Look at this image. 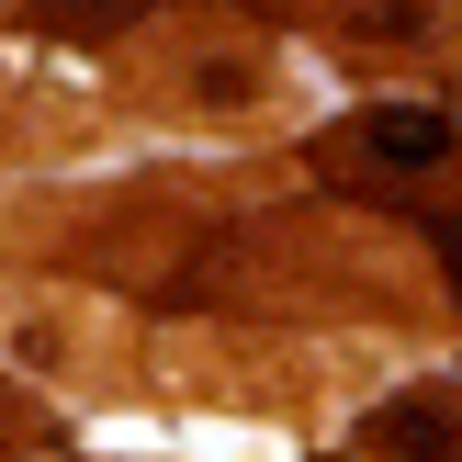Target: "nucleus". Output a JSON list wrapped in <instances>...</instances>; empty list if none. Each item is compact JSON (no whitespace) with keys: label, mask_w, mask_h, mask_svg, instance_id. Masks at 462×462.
I'll return each mask as SVG.
<instances>
[{"label":"nucleus","mask_w":462,"mask_h":462,"mask_svg":"<svg viewBox=\"0 0 462 462\" xmlns=\"http://www.w3.org/2000/svg\"><path fill=\"white\" fill-rule=\"evenodd\" d=\"M361 147H373L383 170L418 180V170L451 158V113H440V102H373V113H361Z\"/></svg>","instance_id":"nucleus-1"},{"label":"nucleus","mask_w":462,"mask_h":462,"mask_svg":"<svg viewBox=\"0 0 462 462\" xmlns=\"http://www.w3.org/2000/svg\"><path fill=\"white\" fill-rule=\"evenodd\" d=\"M429 248H440V271H451V293H462V215H440V237H429Z\"/></svg>","instance_id":"nucleus-2"}]
</instances>
